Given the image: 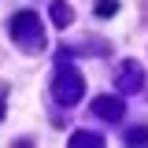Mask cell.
Instances as JSON below:
<instances>
[{
    "label": "cell",
    "mask_w": 148,
    "mask_h": 148,
    "mask_svg": "<svg viewBox=\"0 0 148 148\" xmlns=\"http://www.w3.org/2000/svg\"><path fill=\"white\" fill-rule=\"evenodd\" d=\"M11 37H15L26 52H41V48H45V34H41V22H37L34 11L15 15V22H11Z\"/></svg>",
    "instance_id": "obj_1"
},
{
    "label": "cell",
    "mask_w": 148,
    "mask_h": 148,
    "mask_svg": "<svg viewBox=\"0 0 148 148\" xmlns=\"http://www.w3.org/2000/svg\"><path fill=\"white\" fill-rule=\"evenodd\" d=\"M67 59H71V56H63V67H56V85H52V92H56L59 104H78V100H82V74L74 71Z\"/></svg>",
    "instance_id": "obj_2"
},
{
    "label": "cell",
    "mask_w": 148,
    "mask_h": 148,
    "mask_svg": "<svg viewBox=\"0 0 148 148\" xmlns=\"http://www.w3.org/2000/svg\"><path fill=\"white\" fill-rule=\"evenodd\" d=\"M92 115L104 119V122H119V119H122V100H115V96H96V100H92Z\"/></svg>",
    "instance_id": "obj_3"
},
{
    "label": "cell",
    "mask_w": 148,
    "mask_h": 148,
    "mask_svg": "<svg viewBox=\"0 0 148 148\" xmlns=\"http://www.w3.org/2000/svg\"><path fill=\"white\" fill-rule=\"evenodd\" d=\"M122 89L133 92V89H141V63H122Z\"/></svg>",
    "instance_id": "obj_4"
},
{
    "label": "cell",
    "mask_w": 148,
    "mask_h": 148,
    "mask_svg": "<svg viewBox=\"0 0 148 148\" xmlns=\"http://www.w3.org/2000/svg\"><path fill=\"white\" fill-rule=\"evenodd\" d=\"M71 4H63V0H56V4H52V22H56V26H59V30H67V26H71Z\"/></svg>",
    "instance_id": "obj_5"
},
{
    "label": "cell",
    "mask_w": 148,
    "mask_h": 148,
    "mask_svg": "<svg viewBox=\"0 0 148 148\" xmlns=\"http://www.w3.org/2000/svg\"><path fill=\"white\" fill-rule=\"evenodd\" d=\"M85 145L100 148V145H104V137H96V133H74V137H71V148H85Z\"/></svg>",
    "instance_id": "obj_6"
},
{
    "label": "cell",
    "mask_w": 148,
    "mask_h": 148,
    "mask_svg": "<svg viewBox=\"0 0 148 148\" xmlns=\"http://www.w3.org/2000/svg\"><path fill=\"white\" fill-rule=\"evenodd\" d=\"M115 11H119V0H100V4H96V15L100 18H111Z\"/></svg>",
    "instance_id": "obj_7"
},
{
    "label": "cell",
    "mask_w": 148,
    "mask_h": 148,
    "mask_svg": "<svg viewBox=\"0 0 148 148\" xmlns=\"http://www.w3.org/2000/svg\"><path fill=\"white\" fill-rule=\"evenodd\" d=\"M126 141H130V145H145V141H148V130H145V126L130 130V133H126Z\"/></svg>",
    "instance_id": "obj_8"
},
{
    "label": "cell",
    "mask_w": 148,
    "mask_h": 148,
    "mask_svg": "<svg viewBox=\"0 0 148 148\" xmlns=\"http://www.w3.org/2000/svg\"><path fill=\"white\" fill-rule=\"evenodd\" d=\"M0 119H4V92H0Z\"/></svg>",
    "instance_id": "obj_9"
}]
</instances>
